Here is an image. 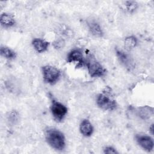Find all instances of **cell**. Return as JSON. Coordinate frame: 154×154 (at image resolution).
I'll return each mask as SVG.
<instances>
[{"instance_id":"6da1fadb","label":"cell","mask_w":154,"mask_h":154,"mask_svg":"<svg viewBox=\"0 0 154 154\" xmlns=\"http://www.w3.org/2000/svg\"><path fill=\"white\" fill-rule=\"evenodd\" d=\"M45 137L48 143L52 148L57 150H62L64 149L66 146L65 137L59 130L54 128L48 129L46 131Z\"/></svg>"},{"instance_id":"7a4b0ae2","label":"cell","mask_w":154,"mask_h":154,"mask_svg":"<svg viewBox=\"0 0 154 154\" xmlns=\"http://www.w3.org/2000/svg\"><path fill=\"white\" fill-rule=\"evenodd\" d=\"M85 64L88 69L89 75L92 78L101 77L106 73V70L96 60L90 56L87 61Z\"/></svg>"},{"instance_id":"3957f363","label":"cell","mask_w":154,"mask_h":154,"mask_svg":"<svg viewBox=\"0 0 154 154\" xmlns=\"http://www.w3.org/2000/svg\"><path fill=\"white\" fill-rule=\"evenodd\" d=\"M42 73L44 81L51 85L55 84L61 76L60 70L52 66H43L42 67Z\"/></svg>"},{"instance_id":"277c9868","label":"cell","mask_w":154,"mask_h":154,"mask_svg":"<svg viewBox=\"0 0 154 154\" xmlns=\"http://www.w3.org/2000/svg\"><path fill=\"white\" fill-rule=\"evenodd\" d=\"M97 106L104 110H113L117 107V103L115 100L108 96L105 93L99 94L96 97Z\"/></svg>"},{"instance_id":"5b68a950","label":"cell","mask_w":154,"mask_h":154,"mask_svg":"<svg viewBox=\"0 0 154 154\" xmlns=\"http://www.w3.org/2000/svg\"><path fill=\"white\" fill-rule=\"evenodd\" d=\"M51 111L54 119L57 122H61L67 113V107L55 100L52 101Z\"/></svg>"},{"instance_id":"8992f818","label":"cell","mask_w":154,"mask_h":154,"mask_svg":"<svg viewBox=\"0 0 154 154\" xmlns=\"http://www.w3.org/2000/svg\"><path fill=\"white\" fill-rule=\"evenodd\" d=\"M138 144L145 150L150 152L153 149V140L147 135H137L135 137Z\"/></svg>"},{"instance_id":"52a82bcc","label":"cell","mask_w":154,"mask_h":154,"mask_svg":"<svg viewBox=\"0 0 154 154\" xmlns=\"http://www.w3.org/2000/svg\"><path fill=\"white\" fill-rule=\"evenodd\" d=\"M67 62H76L78 63L77 66H82L85 64V61L84 58L83 54L81 51L79 49H73L67 55Z\"/></svg>"},{"instance_id":"ba28073f","label":"cell","mask_w":154,"mask_h":154,"mask_svg":"<svg viewBox=\"0 0 154 154\" xmlns=\"http://www.w3.org/2000/svg\"><path fill=\"white\" fill-rule=\"evenodd\" d=\"M32 45L37 52L42 53L48 49L49 43L43 39L35 38L32 40Z\"/></svg>"},{"instance_id":"9c48e42d","label":"cell","mask_w":154,"mask_h":154,"mask_svg":"<svg viewBox=\"0 0 154 154\" xmlns=\"http://www.w3.org/2000/svg\"><path fill=\"white\" fill-rule=\"evenodd\" d=\"M79 130L84 136L90 137L93 132V127L88 120L84 119L80 124Z\"/></svg>"},{"instance_id":"30bf717a","label":"cell","mask_w":154,"mask_h":154,"mask_svg":"<svg viewBox=\"0 0 154 154\" xmlns=\"http://www.w3.org/2000/svg\"><path fill=\"white\" fill-rule=\"evenodd\" d=\"M0 22L4 27H11L15 24V20L11 14L4 13L0 16Z\"/></svg>"},{"instance_id":"8fae6325","label":"cell","mask_w":154,"mask_h":154,"mask_svg":"<svg viewBox=\"0 0 154 154\" xmlns=\"http://www.w3.org/2000/svg\"><path fill=\"white\" fill-rule=\"evenodd\" d=\"M88 28L91 34L94 36L97 37H102L103 32L98 23L96 22H91L88 23Z\"/></svg>"},{"instance_id":"7c38bea8","label":"cell","mask_w":154,"mask_h":154,"mask_svg":"<svg viewBox=\"0 0 154 154\" xmlns=\"http://www.w3.org/2000/svg\"><path fill=\"white\" fill-rule=\"evenodd\" d=\"M0 52L1 55L3 57L8 60H13L16 57V52L11 50L10 48L6 46H1L0 49Z\"/></svg>"},{"instance_id":"4fadbf2b","label":"cell","mask_w":154,"mask_h":154,"mask_svg":"<svg viewBox=\"0 0 154 154\" xmlns=\"http://www.w3.org/2000/svg\"><path fill=\"white\" fill-rule=\"evenodd\" d=\"M125 47L127 50H131L137 45V39L134 36H128L125 39Z\"/></svg>"},{"instance_id":"5bb4252c","label":"cell","mask_w":154,"mask_h":154,"mask_svg":"<svg viewBox=\"0 0 154 154\" xmlns=\"http://www.w3.org/2000/svg\"><path fill=\"white\" fill-rule=\"evenodd\" d=\"M116 55L119 58V60H120V61L125 66H128V65L130 64L129 63V57L123 52L119 51V50H117L116 51Z\"/></svg>"},{"instance_id":"9a60e30c","label":"cell","mask_w":154,"mask_h":154,"mask_svg":"<svg viewBox=\"0 0 154 154\" xmlns=\"http://www.w3.org/2000/svg\"><path fill=\"white\" fill-rule=\"evenodd\" d=\"M138 7V4L135 1H126L125 2V7L128 12L132 13Z\"/></svg>"},{"instance_id":"2e32d148","label":"cell","mask_w":154,"mask_h":154,"mask_svg":"<svg viewBox=\"0 0 154 154\" xmlns=\"http://www.w3.org/2000/svg\"><path fill=\"white\" fill-rule=\"evenodd\" d=\"M17 119H18V114L16 111H13L9 112V115L8 116V120L11 123H14L16 121H17Z\"/></svg>"},{"instance_id":"e0dca14e","label":"cell","mask_w":154,"mask_h":154,"mask_svg":"<svg viewBox=\"0 0 154 154\" xmlns=\"http://www.w3.org/2000/svg\"><path fill=\"white\" fill-rule=\"evenodd\" d=\"M103 152L104 153L106 154H116L118 153V152L112 147L111 146H108L104 148L103 149Z\"/></svg>"},{"instance_id":"ac0fdd59","label":"cell","mask_w":154,"mask_h":154,"mask_svg":"<svg viewBox=\"0 0 154 154\" xmlns=\"http://www.w3.org/2000/svg\"><path fill=\"white\" fill-rule=\"evenodd\" d=\"M150 131L152 134H153V124H152L151 125V126L150 127Z\"/></svg>"}]
</instances>
